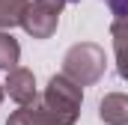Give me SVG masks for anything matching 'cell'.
Here are the masks:
<instances>
[{"label":"cell","instance_id":"obj_8","mask_svg":"<svg viewBox=\"0 0 128 125\" xmlns=\"http://www.w3.org/2000/svg\"><path fill=\"white\" fill-rule=\"evenodd\" d=\"M6 125H42V119H39V110H36V104H27V107H18L9 119H6Z\"/></svg>","mask_w":128,"mask_h":125},{"label":"cell","instance_id":"obj_10","mask_svg":"<svg viewBox=\"0 0 128 125\" xmlns=\"http://www.w3.org/2000/svg\"><path fill=\"white\" fill-rule=\"evenodd\" d=\"M107 6L113 9L116 18H128V0H107Z\"/></svg>","mask_w":128,"mask_h":125},{"label":"cell","instance_id":"obj_2","mask_svg":"<svg viewBox=\"0 0 128 125\" xmlns=\"http://www.w3.org/2000/svg\"><path fill=\"white\" fill-rule=\"evenodd\" d=\"M104 68H107V57H104V48L96 42H78L63 57V74L68 80H74L78 86L98 84Z\"/></svg>","mask_w":128,"mask_h":125},{"label":"cell","instance_id":"obj_5","mask_svg":"<svg viewBox=\"0 0 128 125\" xmlns=\"http://www.w3.org/2000/svg\"><path fill=\"white\" fill-rule=\"evenodd\" d=\"M98 116L104 125H128V95L107 92L98 101Z\"/></svg>","mask_w":128,"mask_h":125},{"label":"cell","instance_id":"obj_1","mask_svg":"<svg viewBox=\"0 0 128 125\" xmlns=\"http://www.w3.org/2000/svg\"><path fill=\"white\" fill-rule=\"evenodd\" d=\"M80 104H84V86L68 80L63 72L48 80L45 92L36 101L42 125H74L80 116Z\"/></svg>","mask_w":128,"mask_h":125},{"label":"cell","instance_id":"obj_9","mask_svg":"<svg viewBox=\"0 0 128 125\" xmlns=\"http://www.w3.org/2000/svg\"><path fill=\"white\" fill-rule=\"evenodd\" d=\"M113 51H116V72H119L122 80H128V42L113 45Z\"/></svg>","mask_w":128,"mask_h":125},{"label":"cell","instance_id":"obj_11","mask_svg":"<svg viewBox=\"0 0 128 125\" xmlns=\"http://www.w3.org/2000/svg\"><path fill=\"white\" fill-rule=\"evenodd\" d=\"M3 92H6V90H3V86H0V101H3Z\"/></svg>","mask_w":128,"mask_h":125},{"label":"cell","instance_id":"obj_3","mask_svg":"<svg viewBox=\"0 0 128 125\" xmlns=\"http://www.w3.org/2000/svg\"><path fill=\"white\" fill-rule=\"evenodd\" d=\"M57 24H60V12L51 9L48 3L42 0H30L24 18H21V27L27 30V36L33 39H51L57 33Z\"/></svg>","mask_w":128,"mask_h":125},{"label":"cell","instance_id":"obj_7","mask_svg":"<svg viewBox=\"0 0 128 125\" xmlns=\"http://www.w3.org/2000/svg\"><path fill=\"white\" fill-rule=\"evenodd\" d=\"M18 60H21L18 39H12L9 33H0V68L3 72H12V68H18Z\"/></svg>","mask_w":128,"mask_h":125},{"label":"cell","instance_id":"obj_4","mask_svg":"<svg viewBox=\"0 0 128 125\" xmlns=\"http://www.w3.org/2000/svg\"><path fill=\"white\" fill-rule=\"evenodd\" d=\"M3 90L9 92L12 101H18L21 107H27V104H36V101H39L36 74H33L30 68H24V66H18V68L6 72V84H3Z\"/></svg>","mask_w":128,"mask_h":125},{"label":"cell","instance_id":"obj_6","mask_svg":"<svg viewBox=\"0 0 128 125\" xmlns=\"http://www.w3.org/2000/svg\"><path fill=\"white\" fill-rule=\"evenodd\" d=\"M30 0H0V33L21 27V18L27 12Z\"/></svg>","mask_w":128,"mask_h":125}]
</instances>
